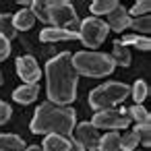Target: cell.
<instances>
[{"instance_id": "11", "label": "cell", "mask_w": 151, "mask_h": 151, "mask_svg": "<svg viewBox=\"0 0 151 151\" xmlns=\"http://www.w3.org/2000/svg\"><path fill=\"white\" fill-rule=\"evenodd\" d=\"M79 33L77 31H66V29H56V27H46L40 33L42 42H68V40H77Z\"/></svg>"}, {"instance_id": "20", "label": "cell", "mask_w": 151, "mask_h": 151, "mask_svg": "<svg viewBox=\"0 0 151 151\" xmlns=\"http://www.w3.org/2000/svg\"><path fill=\"white\" fill-rule=\"evenodd\" d=\"M122 46H128V44H132V46H137L139 50H149L151 48V42H149V37H145V35H137V33H130V35H124L122 40H118Z\"/></svg>"}, {"instance_id": "14", "label": "cell", "mask_w": 151, "mask_h": 151, "mask_svg": "<svg viewBox=\"0 0 151 151\" xmlns=\"http://www.w3.org/2000/svg\"><path fill=\"white\" fill-rule=\"evenodd\" d=\"M13 23H15V29L17 31L19 29L27 31V29H31L35 25V15L31 13V9H21L19 13L13 15Z\"/></svg>"}, {"instance_id": "19", "label": "cell", "mask_w": 151, "mask_h": 151, "mask_svg": "<svg viewBox=\"0 0 151 151\" xmlns=\"http://www.w3.org/2000/svg\"><path fill=\"white\" fill-rule=\"evenodd\" d=\"M0 35H2L6 42L17 35V29H15V23H13V15H0Z\"/></svg>"}, {"instance_id": "30", "label": "cell", "mask_w": 151, "mask_h": 151, "mask_svg": "<svg viewBox=\"0 0 151 151\" xmlns=\"http://www.w3.org/2000/svg\"><path fill=\"white\" fill-rule=\"evenodd\" d=\"M70 151H85V147H83L77 139H70Z\"/></svg>"}, {"instance_id": "13", "label": "cell", "mask_w": 151, "mask_h": 151, "mask_svg": "<svg viewBox=\"0 0 151 151\" xmlns=\"http://www.w3.org/2000/svg\"><path fill=\"white\" fill-rule=\"evenodd\" d=\"M42 149L44 151H70V141L60 134H46Z\"/></svg>"}, {"instance_id": "27", "label": "cell", "mask_w": 151, "mask_h": 151, "mask_svg": "<svg viewBox=\"0 0 151 151\" xmlns=\"http://www.w3.org/2000/svg\"><path fill=\"white\" fill-rule=\"evenodd\" d=\"M149 11H151V2H149V0H141V2H137V4L128 11V15H132V17L137 19V17L149 15Z\"/></svg>"}, {"instance_id": "12", "label": "cell", "mask_w": 151, "mask_h": 151, "mask_svg": "<svg viewBox=\"0 0 151 151\" xmlns=\"http://www.w3.org/2000/svg\"><path fill=\"white\" fill-rule=\"evenodd\" d=\"M37 95H40V87L37 85H21L19 89H15V93H13V99L17 101V104H31V101H35L37 99Z\"/></svg>"}, {"instance_id": "24", "label": "cell", "mask_w": 151, "mask_h": 151, "mask_svg": "<svg viewBox=\"0 0 151 151\" xmlns=\"http://www.w3.org/2000/svg\"><path fill=\"white\" fill-rule=\"evenodd\" d=\"M137 145H139V137L132 130H128L120 137V151H134Z\"/></svg>"}, {"instance_id": "25", "label": "cell", "mask_w": 151, "mask_h": 151, "mask_svg": "<svg viewBox=\"0 0 151 151\" xmlns=\"http://www.w3.org/2000/svg\"><path fill=\"white\" fill-rule=\"evenodd\" d=\"M132 132L139 137V143L141 145L149 147V143H151V128H149V124H137Z\"/></svg>"}, {"instance_id": "1", "label": "cell", "mask_w": 151, "mask_h": 151, "mask_svg": "<svg viewBox=\"0 0 151 151\" xmlns=\"http://www.w3.org/2000/svg\"><path fill=\"white\" fill-rule=\"evenodd\" d=\"M46 81H48V101L56 106H68L77 97L79 75L73 66V54L60 52L46 64Z\"/></svg>"}, {"instance_id": "32", "label": "cell", "mask_w": 151, "mask_h": 151, "mask_svg": "<svg viewBox=\"0 0 151 151\" xmlns=\"http://www.w3.org/2000/svg\"><path fill=\"white\" fill-rule=\"evenodd\" d=\"M0 85H2V73H0Z\"/></svg>"}, {"instance_id": "6", "label": "cell", "mask_w": 151, "mask_h": 151, "mask_svg": "<svg viewBox=\"0 0 151 151\" xmlns=\"http://www.w3.org/2000/svg\"><path fill=\"white\" fill-rule=\"evenodd\" d=\"M108 25L106 21L97 19V17H87L79 23V40L83 42V46L89 48H99L106 37H108Z\"/></svg>"}, {"instance_id": "18", "label": "cell", "mask_w": 151, "mask_h": 151, "mask_svg": "<svg viewBox=\"0 0 151 151\" xmlns=\"http://www.w3.org/2000/svg\"><path fill=\"white\" fill-rule=\"evenodd\" d=\"M120 2H116V0H95V2H91L89 11L93 13V17H101V15H110Z\"/></svg>"}, {"instance_id": "31", "label": "cell", "mask_w": 151, "mask_h": 151, "mask_svg": "<svg viewBox=\"0 0 151 151\" xmlns=\"http://www.w3.org/2000/svg\"><path fill=\"white\" fill-rule=\"evenodd\" d=\"M25 151H44V149H42V147H37V145H29Z\"/></svg>"}, {"instance_id": "22", "label": "cell", "mask_w": 151, "mask_h": 151, "mask_svg": "<svg viewBox=\"0 0 151 151\" xmlns=\"http://www.w3.org/2000/svg\"><path fill=\"white\" fill-rule=\"evenodd\" d=\"M147 93H149V87H147V83H145L143 79L134 81V85H132V89H130V97L134 99V104H137V106H141V101L147 97Z\"/></svg>"}, {"instance_id": "16", "label": "cell", "mask_w": 151, "mask_h": 151, "mask_svg": "<svg viewBox=\"0 0 151 151\" xmlns=\"http://www.w3.org/2000/svg\"><path fill=\"white\" fill-rule=\"evenodd\" d=\"M97 149H99V151H120V134H118L116 130L106 132L104 137H99Z\"/></svg>"}, {"instance_id": "4", "label": "cell", "mask_w": 151, "mask_h": 151, "mask_svg": "<svg viewBox=\"0 0 151 151\" xmlns=\"http://www.w3.org/2000/svg\"><path fill=\"white\" fill-rule=\"evenodd\" d=\"M130 95V87L126 83H116V81H110V83H104L99 87H95L91 93H89V106L99 112V110H110L118 104H122L126 97Z\"/></svg>"}, {"instance_id": "26", "label": "cell", "mask_w": 151, "mask_h": 151, "mask_svg": "<svg viewBox=\"0 0 151 151\" xmlns=\"http://www.w3.org/2000/svg\"><path fill=\"white\" fill-rule=\"evenodd\" d=\"M31 13L35 15V19H40L42 23L50 25V19H48V11H46V2H31Z\"/></svg>"}, {"instance_id": "15", "label": "cell", "mask_w": 151, "mask_h": 151, "mask_svg": "<svg viewBox=\"0 0 151 151\" xmlns=\"http://www.w3.org/2000/svg\"><path fill=\"white\" fill-rule=\"evenodd\" d=\"M25 143L19 134H0V151H23Z\"/></svg>"}, {"instance_id": "21", "label": "cell", "mask_w": 151, "mask_h": 151, "mask_svg": "<svg viewBox=\"0 0 151 151\" xmlns=\"http://www.w3.org/2000/svg\"><path fill=\"white\" fill-rule=\"evenodd\" d=\"M128 27L134 29L137 35H145V37H147V33L151 31V19H149V15H145V17H137V19H130V25H128Z\"/></svg>"}, {"instance_id": "23", "label": "cell", "mask_w": 151, "mask_h": 151, "mask_svg": "<svg viewBox=\"0 0 151 151\" xmlns=\"http://www.w3.org/2000/svg\"><path fill=\"white\" fill-rule=\"evenodd\" d=\"M128 112V116H130V120H134L137 124H149V112L143 108V106H132V108H128L126 110Z\"/></svg>"}, {"instance_id": "28", "label": "cell", "mask_w": 151, "mask_h": 151, "mask_svg": "<svg viewBox=\"0 0 151 151\" xmlns=\"http://www.w3.org/2000/svg\"><path fill=\"white\" fill-rule=\"evenodd\" d=\"M11 114H13L11 106H6L4 101H0V124L9 122V120H11Z\"/></svg>"}, {"instance_id": "5", "label": "cell", "mask_w": 151, "mask_h": 151, "mask_svg": "<svg viewBox=\"0 0 151 151\" xmlns=\"http://www.w3.org/2000/svg\"><path fill=\"white\" fill-rule=\"evenodd\" d=\"M46 11H48V19H50L52 27L79 33V17H77V11L70 2H66V0L46 2Z\"/></svg>"}, {"instance_id": "17", "label": "cell", "mask_w": 151, "mask_h": 151, "mask_svg": "<svg viewBox=\"0 0 151 151\" xmlns=\"http://www.w3.org/2000/svg\"><path fill=\"white\" fill-rule=\"evenodd\" d=\"M110 58H112L114 64H118V66H128V64H130V52H128V48L122 46L118 40L114 42V48H112V56H110Z\"/></svg>"}, {"instance_id": "33", "label": "cell", "mask_w": 151, "mask_h": 151, "mask_svg": "<svg viewBox=\"0 0 151 151\" xmlns=\"http://www.w3.org/2000/svg\"><path fill=\"white\" fill-rule=\"evenodd\" d=\"M134 151H139V149H134Z\"/></svg>"}, {"instance_id": "9", "label": "cell", "mask_w": 151, "mask_h": 151, "mask_svg": "<svg viewBox=\"0 0 151 151\" xmlns=\"http://www.w3.org/2000/svg\"><path fill=\"white\" fill-rule=\"evenodd\" d=\"M73 132H75L73 139H77V141L85 147V151H87V149H89V151L97 149V145H99V132H97V128H95L91 122H81V124H77Z\"/></svg>"}, {"instance_id": "2", "label": "cell", "mask_w": 151, "mask_h": 151, "mask_svg": "<svg viewBox=\"0 0 151 151\" xmlns=\"http://www.w3.org/2000/svg\"><path fill=\"white\" fill-rule=\"evenodd\" d=\"M77 126V112L68 106H56L52 101H44L31 120V132L33 134H60V137H73V130Z\"/></svg>"}, {"instance_id": "7", "label": "cell", "mask_w": 151, "mask_h": 151, "mask_svg": "<svg viewBox=\"0 0 151 151\" xmlns=\"http://www.w3.org/2000/svg\"><path fill=\"white\" fill-rule=\"evenodd\" d=\"M91 124L95 128H110V130H118V128H128L130 126V116L126 112V108L122 110H99L93 114Z\"/></svg>"}, {"instance_id": "29", "label": "cell", "mask_w": 151, "mask_h": 151, "mask_svg": "<svg viewBox=\"0 0 151 151\" xmlns=\"http://www.w3.org/2000/svg\"><path fill=\"white\" fill-rule=\"evenodd\" d=\"M0 54H11V46H9V42L2 37V35H0Z\"/></svg>"}, {"instance_id": "3", "label": "cell", "mask_w": 151, "mask_h": 151, "mask_svg": "<svg viewBox=\"0 0 151 151\" xmlns=\"http://www.w3.org/2000/svg\"><path fill=\"white\" fill-rule=\"evenodd\" d=\"M73 66H75L77 75H85V77H106L116 68L114 60L108 54L85 52V50L73 54Z\"/></svg>"}, {"instance_id": "8", "label": "cell", "mask_w": 151, "mask_h": 151, "mask_svg": "<svg viewBox=\"0 0 151 151\" xmlns=\"http://www.w3.org/2000/svg\"><path fill=\"white\" fill-rule=\"evenodd\" d=\"M17 73L19 77L27 83V85H37V81L42 79V70H40V64L33 56H19L17 58Z\"/></svg>"}, {"instance_id": "10", "label": "cell", "mask_w": 151, "mask_h": 151, "mask_svg": "<svg viewBox=\"0 0 151 151\" xmlns=\"http://www.w3.org/2000/svg\"><path fill=\"white\" fill-rule=\"evenodd\" d=\"M108 17V29H112V31H116V33H122L124 29H128V25H130V15H128V11L122 6V4H118L110 15H106Z\"/></svg>"}]
</instances>
